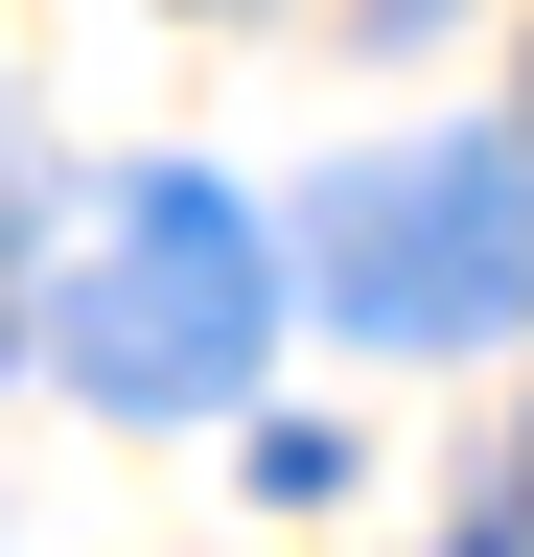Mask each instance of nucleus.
Returning a JSON list of instances; mask_svg holds the SVG:
<instances>
[{
	"mask_svg": "<svg viewBox=\"0 0 534 557\" xmlns=\"http://www.w3.org/2000/svg\"><path fill=\"white\" fill-rule=\"evenodd\" d=\"M256 325H280V233L210 186V163H140L94 209L71 302H47V372L94 418H233L256 395Z\"/></svg>",
	"mask_w": 534,
	"mask_h": 557,
	"instance_id": "nucleus-1",
	"label": "nucleus"
},
{
	"mask_svg": "<svg viewBox=\"0 0 534 557\" xmlns=\"http://www.w3.org/2000/svg\"><path fill=\"white\" fill-rule=\"evenodd\" d=\"M325 302H349L372 348H488L534 302V163L511 139H419V163H349L325 186Z\"/></svg>",
	"mask_w": 534,
	"mask_h": 557,
	"instance_id": "nucleus-2",
	"label": "nucleus"
},
{
	"mask_svg": "<svg viewBox=\"0 0 534 557\" xmlns=\"http://www.w3.org/2000/svg\"><path fill=\"white\" fill-rule=\"evenodd\" d=\"M395 24H419V0H395Z\"/></svg>",
	"mask_w": 534,
	"mask_h": 557,
	"instance_id": "nucleus-3",
	"label": "nucleus"
}]
</instances>
